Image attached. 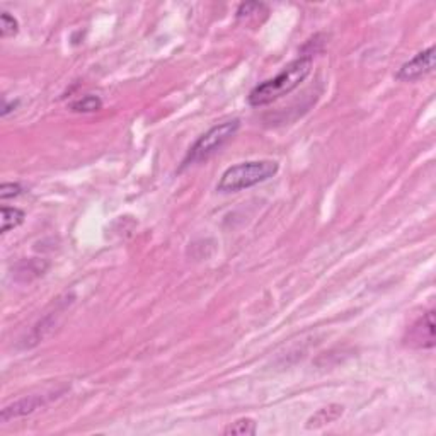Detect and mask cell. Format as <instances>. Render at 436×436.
<instances>
[{
    "mask_svg": "<svg viewBox=\"0 0 436 436\" xmlns=\"http://www.w3.org/2000/svg\"><path fill=\"white\" fill-rule=\"evenodd\" d=\"M26 215L24 211L19 210L16 207H2V234H7L9 230L16 229L19 227L22 222H24Z\"/></svg>",
    "mask_w": 436,
    "mask_h": 436,
    "instance_id": "obj_9",
    "label": "cell"
},
{
    "mask_svg": "<svg viewBox=\"0 0 436 436\" xmlns=\"http://www.w3.org/2000/svg\"><path fill=\"white\" fill-rule=\"evenodd\" d=\"M101 107H103V101H101V98H98V96H84V98L73 101L72 104H70V110L73 111V113H94V111H99Z\"/></svg>",
    "mask_w": 436,
    "mask_h": 436,
    "instance_id": "obj_10",
    "label": "cell"
},
{
    "mask_svg": "<svg viewBox=\"0 0 436 436\" xmlns=\"http://www.w3.org/2000/svg\"><path fill=\"white\" fill-rule=\"evenodd\" d=\"M22 193V188L17 182H3L2 188H0V198L3 201L10 200V198H16Z\"/></svg>",
    "mask_w": 436,
    "mask_h": 436,
    "instance_id": "obj_13",
    "label": "cell"
},
{
    "mask_svg": "<svg viewBox=\"0 0 436 436\" xmlns=\"http://www.w3.org/2000/svg\"><path fill=\"white\" fill-rule=\"evenodd\" d=\"M342 412H345V406H341V404L326 406V408L319 409L314 416L308 417L305 428H307V430H319V428L326 426V424H331V423H334V421H338L339 417L342 416Z\"/></svg>",
    "mask_w": 436,
    "mask_h": 436,
    "instance_id": "obj_7",
    "label": "cell"
},
{
    "mask_svg": "<svg viewBox=\"0 0 436 436\" xmlns=\"http://www.w3.org/2000/svg\"><path fill=\"white\" fill-rule=\"evenodd\" d=\"M238 128H241V121H238L237 118L223 121L220 123V125H215L213 128H210L207 133H203V135L195 141V145L189 148L182 166H191V164H198L210 159L215 152H218L227 141L236 135Z\"/></svg>",
    "mask_w": 436,
    "mask_h": 436,
    "instance_id": "obj_3",
    "label": "cell"
},
{
    "mask_svg": "<svg viewBox=\"0 0 436 436\" xmlns=\"http://www.w3.org/2000/svg\"><path fill=\"white\" fill-rule=\"evenodd\" d=\"M256 433H258V424L251 417H241L223 430V435L227 436H251Z\"/></svg>",
    "mask_w": 436,
    "mask_h": 436,
    "instance_id": "obj_8",
    "label": "cell"
},
{
    "mask_svg": "<svg viewBox=\"0 0 436 436\" xmlns=\"http://www.w3.org/2000/svg\"><path fill=\"white\" fill-rule=\"evenodd\" d=\"M404 345L415 349L435 348V311L426 312L408 329Z\"/></svg>",
    "mask_w": 436,
    "mask_h": 436,
    "instance_id": "obj_4",
    "label": "cell"
},
{
    "mask_svg": "<svg viewBox=\"0 0 436 436\" xmlns=\"http://www.w3.org/2000/svg\"><path fill=\"white\" fill-rule=\"evenodd\" d=\"M435 70V46L426 48V50L419 51L415 58L406 62L401 69L397 70L396 79L399 82H416L428 73Z\"/></svg>",
    "mask_w": 436,
    "mask_h": 436,
    "instance_id": "obj_5",
    "label": "cell"
},
{
    "mask_svg": "<svg viewBox=\"0 0 436 436\" xmlns=\"http://www.w3.org/2000/svg\"><path fill=\"white\" fill-rule=\"evenodd\" d=\"M278 171L279 164L277 160H251V162L236 164L222 174L217 184V191L237 193L242 189H249L277 176Z\"/></svg>",
    "mask_w": 436,
    "mask_h": 436,
    "instance_id": "obj_2",
    "label": "cell"
},
{
    "mask_svg": "<svg viewBox=\"0 0 436 436\" xmlns=\"http://www.w3.org/2000/svg\"><path fill=\"white\" fill-rule=\"evenodd\" d=\"M312 63H314V60L311 55H304V57L297 58L295 62L288 63L273 79L264 80L263 84L252 89L247 98L249 104L254 107L268 106V104L281 99L283 96H288L290 92L300 87L302 82L311 76Z\"/></svg>",
    "mask_w": 436,
    "mask_h": 436,
    "instance_id": "obj_1",
    "label": "cell"
},
{
    "mask_svg": "<svg viewBox=\"0 0 436 436\" xmlns=\"http://www.w3.org/2000/svg\"><path fill=\"white\" fill-rule=\"evenodd\" d=\"M19 31V22L14 16H10L9 12H2L0 16V36L3 40L10 38V36H16Z\"/></svg>",
    "mask_w": 436,
    "mask_h": 436,
    "instance_id": "obj_12",
    "label": "cell"
},
{
    "mask_svg": "<svg viewBox=\"0 0 436 436\" xmlns=\"http://www.w3.org/2000/svg\"><path fill=\"white\" fill-rule=\"evenodd\" d=\"M57 397L58 394H55V396H44L43 394V396H29L19 399V401H16L14 404L6 406V408L2 409V412H0V421H2V423H9V421L17 419V417L33 415V412L44 408L48 402L53 401V399Z\"/></svg>",
    "mask_w": 436,
    "mask_h": 436,
    "instance_id": "obj_6",
    "label": "cell"
},
{
    "mask_svg": "<svg viewBox=\"0 0 436 436\" xmlns=\"http://www.w3.org/2000/svg\"><path fill=\"white\" fill-rule=\"evenodd\" d=\"M270 9H268L266 3L263 2H245L241 3L237 9V19L238 21H249L252 17H256V14H268Z\"/></svg>",
    "mask_w": 436,
    "mask_h": 436,
    "instance_id": "obj_11",
    "label": "cell"
}]
</instances>
